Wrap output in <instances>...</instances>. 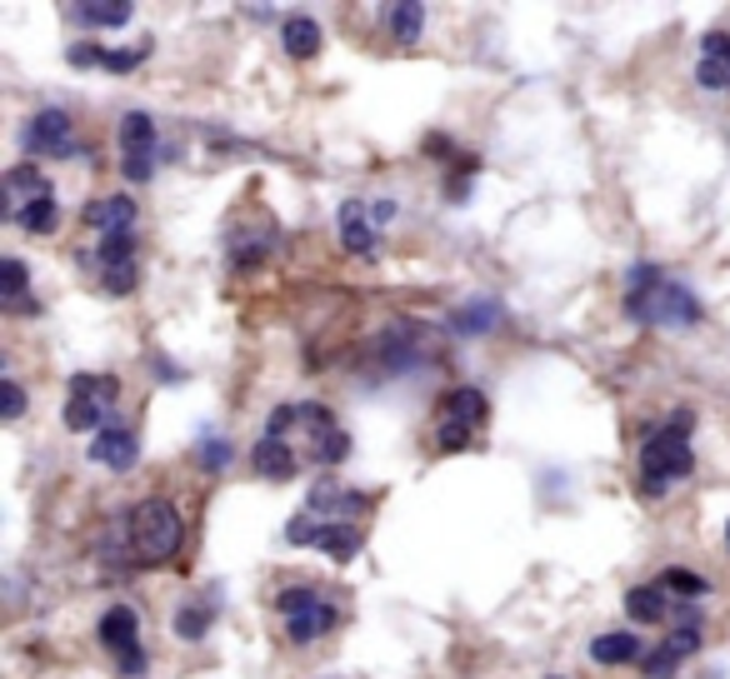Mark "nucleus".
Masks as SVG:
<instances>
[{
  "mask_svg": "<svg viewBox=\"0 0 730 679\" xmlns=\"http://www.w3.org/2000/svg\"><path fill=\"white\" fill-rule=\"evenodd\" d=\"M201 465L211 469V475H215V469H225V465H231V445L215 440V434H201Z\"/></svg>",
  "mask_w": 730,
  "mask_h": 679,
  "instance_id": "35",
  "label": "nucleus"
},
{
  "mask_svg": "<svg viewBox=\"0 0 730 679\" xmlns=\"http://www.w3.org/2000/svg\"><path fill=\"white\" fill-rule=\"evenodd\" d=\"M301 420V405H275L271 420H266V440H285V430Z\"/></svg>",
  "mask_w": 730,
  "mask_h": 679,
  "instance_id": "37",
  "label": "nucleus"
},
{
  "mask_svg": "<svg viewBox=\"0 0 730 679\" xmlns=\"http://www.w3.org/2000/svg\"><path fill=\"white\" fill-rule=\"evenodd\" d=\"M136 281H141V270H136V260H126V265H106V275H101L106 295H130V290H136Z\"/></svg>",
  "mask_w": 730,
  "mask_h": 679,
  "instance_id": "31",
  "label": "nucleus"
},
{
  "mask_svg": "<svg viewBox=\"0 0 730 679\" xmlns=\"http://www.w3.org/2000/svg\"><path fill=\"white\" fill-rule=\"evenodd\" d=\"M180 539H186V525H180L170 500H141L130 510V560L141 564V570L176 560Z\"/></svg>",
  "mask_w": 730,
  "mask_h": 679,
  "instance_id": "3",
  "label": "nucleus"
},
{
  "mask_svg": "<svg viewBox=\"0 0 730 679\" xmlns=\"http://www.w3.org/2000/svg\"><path fill=\"white\" fill-rule=\"evenodd\" d=\"M205 630H211V620H205V609L186 605V609L176 615V634H180V640H201Z\"/></svg>",
  "mask_w": 730,
  "mask_h": 679,
  "instance_id": "33",
  "label": "nucleus"
},
{
  "mask_svg": "<svg viewBox=\"0 0 730 679\" xmlns=\"http://www.w3.org/2000/svg\"><path fill=\"white\" fill-rule=\"evenodd\" d=\"M361 495L355 490H335V485H316V495H310V510L306 515H330V510H345V515H355V510H361Z\"/></svg>",
  "mask_w": 730,
  "mask_h": 679,
  "instance_id": "24",
  "label": "nucleus"
},
{
  "mask_svg": "<svg viewBox=\"0 0 730 679\" xmlns=\"http://www.w3.org/2000/svg\"><path fill=\"white\" fill-rule=\"evenodd\" d=\"M700 50H706V56H716V60H730V36H726V31H706Z\"/></svg>",
  "mask_w": 730,
  "mask_h": 679,
  "instance_id": "39",
  "label": "nucleus"
},
{
  "mask_svg": "<svg viewBox=\"0 0 730 679\" xmlns=\"http://www.w3.org/2000/svg\"><path fill=\"white\" fill-rule=\"evenodd\" d=\"M625 615H631V620H640V624L666 620V589H660V585L625 589Z\"/></svg>",
  "mask_w": 730,
  "mask_h": 679,
  "instance_id": "19",
  "label": "nucleus"
},
{
  "mask_svg": "<svg viewBox=\"0 0 730 679\" xmlns=\"http://www.w3.org/2000/svg\"><path fill=\"white\" fill-rule=\"evenodd\" d=\"M91 230H101V235H110V230H130V221H136V200L130 195H101V200H91L85 205V215H81Z\"/></svg>",
  "mask_w": 730,
  "mask_h": 679,
  "instance_id": "11",
  "label": "nucleus"
},
{
  "mask_svg": "<svg viewBox=\"0 0 730 679\" xmlns=\"http://www.w3.org/2000/svg\"><path fill=\"white\" fill-rule=\"evenodd\" d=\"M425 155H450V141L446 135H431V141H425Z\"/></svg>",
  "mask_w": 730,
  "mask_h": 679,
  "instance_id": "43",
  "label": "nucleus"
},
{
  "mask_svg": "<svg viewBox=\"0 0 730 679\" xmlns=\"http://www.w3.org/2000/svg\"><path fill=\"white\" fill-rule=\"evenodd\" d=\"M590 659H596V665H636L640 640H636V634H625V630L596 634V640H590Z\"/></svg>",
  "mask_w": 730,
  "mask_h": 679,
  "instance_id": "15",
  "label": "nucleus"
},
{
  "mask_svg": "<svg viewBox=\"0 0 730 679\" xmlns=\"http://www.w3.org/2000/svg\"><path fill=\"white\" fill-rule=\"evenodd\" d=\"M421 25H425V5H415V0L390 5V31H396L401 46H415V40H421Z\"/></svg>",
  "mask_w": 730,
  "mask_h": 679,
  "instance_id": "25",
  "label": "nucleus"
},
{
  "mask_svg": "<svg viewBox=\"0 0 730 679\" xmlns=\"http://www.w3.org/2000/svg\"><path fill=\"white\" fill-rule=\"evenodd\" d=\"M120 151H126V160H155L161 135H155V120L145 116V110H130V116L120 120Z\"/></svg>",
  "mask_w": 730,
  "mask_h": 679,
  "instance_id": "12",
  "label": "nucleus"
},
{
  "mask_svg": "<svg viewBox=\"0 0 730 679\" xmlns=\"http://www.w3.org/2000/svg\"><path fill=\"white\" fill-rule=\"evenodd\" d=\"M0 415H5V420H21L25 415V390L15 385V380H0Z\"/></svg>",
  "mask_w": 730,
  "mask_h": 679,
  "instance_id": "36",
  "label": "nucleus"
},
{
  "mask_svg": "<svg viewBox=\"0 0 730 679\" xmlns=\"http://www.w3.org/2000/svg\"><path fill=\"white\" fill-rule=\"evenodd\" d=\"M691 430H695V410H675L656 430H646V440H640V490L646 495H666L675 480H685L695 469Z\"/></svg>",
  "mask_w": 730,
  "mask_h": 679,
  "instance_id": "2",
  "label": "nucleus"
},
{
  "mask_svg": "<svg viewBox=\"0 0 730 679\" xmlns=\"http://www.w3.org/2000/svg\"><path fill=\"white\" fill-rule=\"evenodd\" d=\"M495 320H501V305H495V300H471V305H460L456 315H450V325H456L460 335H481V330H491Z\"/></svg>",
  "mask_w": 730,
  "mask_h": 679,
  "instance_id": "20",
  "label": "nucleus"
},
{
  "mask_svg": "<svg viewBox=\"0 0 730 679\" xmlns=\"http://www.w3.org/2000/svg\"><path fill=\"white\" fill-rule=\"evenodd\" d=\"M36 200H50V180L40 176L36 165H11L5 170V215H21L25 205H36Z\"/></svg>",
  "mask_w": 730,
  "mask_h": 679,
  "instance_id": "7",
  "label": "nucleus"
},
{
  "mask_svg": "<svg viewBox=\"0 0 730 679\" xmlns=\"http://www.w3.org/2000/svg\"><path fill=\"white\" fill-rule=\"evenodd\" d=\"M95 260H101V265H126V260H136V230H110V235H101Z\"/></svg>",
  "mask_w": 730,
  "mask_h": 679,
  "instance_id": "27",
  "label": "nucleus"
},
{
  "mask_svg": "<svg viewBox=\"0 0 730 679\" xmlns=\"http://www.w3.org/2000/svg\"><path fill=\"white\" fill-rule=\"evenodd\" d=\"M281 40H285V50H291L295 60L320 56V25L310 21V15H291V21L281 25Z\"/></svg>",
  "mask_w": 730,
  "mask_h": 679,
  "instance_id": "17",
  "label": "nucleus"
},
{
  "mask_svg": "<svg viewBox=\"0 0 730 679\" xmlns=\"http://www.w3.org/2000/svg\"><path fill=\"white\" fill-rule=\"evenodd\" d=\"M320 525H326V520H316V515H295L291 525H285V539H291V545H310V550H316Z\"/></svg>",
  "mask_w": 730,
  "mask_h": 679,
  "instance_id": "34",
  "label": "nucleus"
},
{
  "mask_svg": "<svg viewBox=\"0 0 730 679\" xmlns=\"http://www.w3.org/2000/svg\"><path fill=\"white\" fill-rule=\"evenodd\" d=\"M110 425V410L106 405H95V400H71V405H66V430H106Z\"/></svg>",
  "mask_w": 730,
  "mask_h": 679,
  "instance_id": "26",
  "label": "nucleus"
},
{
  "mask_svg": "<svg viewBox=\"0 0 730 679\" xmlns=\"http://www.w3.org/2000/svg\"><path fill=\"white\" fill-rule=\"evenodd\" d=\"M695 81H700V91H730V60L700 56V65H695Z\"/></svg>",
  "mask_w": 730,
  "mask_h": 679,
  "instance_id": "30",
  "label": "nucleus"
},
{
  "mask_svg": "<svg viewBox=\"0 0 730 679\" xmlns=\"http://www.w3.org/2000/svg\"><path fill=\"white\" fill-rule=\"evenodd\" d=\"M151 170H155V160H126V176L130 180H151Z\"/></svg>",
  "mask_w": 730,
  "mask_h": 679,
  "instance_id": "40",
  "label": "nucleus"
},
{
  "mask_svg": "<svg viewBox=\"0 0 730 679\" xmlns=\"http://www.w3.org/2000/svg\"><path fill=\"white\" fill-rule=\"evenodd\" d=\"M481 420H485V395L475 385H460V390H450L446 400H440V425H460V430H481Z\"/></svg>",
  "mask_w": 730,
  "mask_h": 679,
  "instance_id": "10",
  "label": "nucleus"
},
{
  "mask_svg": "<svg viewBox=\"0 0 730 679\" xmlns=\"http://www.w3.org/2000/svg\"><path fill=\"white\" fill-rule=\"evenodd\" d=\"M466 195H471V180H466V176H456V180H450V200H456V205H460V200H466Z\"/></svg>",
  "mask_w": 730,
  "mask_h": 679,
  "instance_id": "42",
  "label": "nucleus"
},
{
  "mask_svg": "<svg viewBox=\"0 0 730 679\" xmlns=\"http://www.w3.org/2000/svg\"><path fill=\"white\" fill-rule=\"evenodd\" d=\"M726 545H730V525H726Z\"/></svg>",
  "mask_w": 730,
  "mask_h": 679,
  "instance_id": "44",
  "label": "nucleus"
},
{
  "mask_svg": "<svg viewBox=\"0 0 730 679\" xmlns=\"http://www.w3.org/2000/svg\"><path fill=\"white\" fill-rule=\"evenodd\" d=\"M436 445L446 450V455H456V450L471 445V430H460V425H436Z\"/></svg>",
  "mask_w": 730,
  "mask_h": 679,
  "instance_id": "38",
  "label": "nucleus"
},
{
  "mask_svg": "<svg viewBox=\"0 0 730 679\" xmlns=\"http://www.w3.org/2000/svg\"><path fill=\"white\" fill-rule=\"evenodd\" d=\"M335 620H341V609L320 599L316 609H306V615H295V620H285V634H291V644H310V640H320V634H326Z\"/></svg>",
  "mask_w": 730,
  "mask_h": 679,
  "instance_id": "16",
  "label": "nucleus"
},
{
  "mask_svg": "<svg viewBox=\"0 0 730 679\" xmlns=\"http://www.w3.org/2000/svg\"><path fill=\"white\" fill-rule=\"evenodd\" d=\"M101 644H106L110 655H116L120 675L141 679L145 675V650H141V620H136V609L130 605H110L101 615Z\"/></svg>",
  "mask_w": 730,
  "mask_h": 679,
  "instance_id": "4",
  "label": "nucleus"
},
{
  "mask_svg": "<svg viewBox=\"0 0 730 679\" xmlns=\"http://www.w3.org/2000/svg\"><path fill=\"white\" fill-rule=\"evenodd\" d=\"M695 650H700V630H675L666 644H656L646 655V679H671L675 669H681V659H691Z\"/></svg>",
  "mask_w": 730,
  "mask_h": 679,
  "instance_id": "8",
  "label": "nucleus"
},
{
  "mask_svg": "<svg viewBox=\"0 0 730 679\" xmlns=\"http://www.w3.org/2000/svg\"><path fill=\"white\" fill-rule=\"evenodd\" d=\"M250 465H256V475L260 480H295V450L285 445V440H266V434H260L256 440V450H250Z\"/></svg>",
  "mask_w": 730,
  "mask_h": 679,
  "instance_id": "9",
  "label": "nucleus"
},
{
  "mask_svg": "<svg viewBox=\"0 0 730 679\" xmlns=\"http://www.w3.org/2000/svg\"><path fill=\"white\" fill-rule=\"evenodd\" d=\"M316 550L330 555L335 564H351L355 555H361V529H355L351 520H326L316 535Z\"/></svg>",
  "mask_w": 730,
  "mask_h": 679,
  "instance_id": "14",
  "label": "nucleus"
},
{
  "mask_svg": "<svg viewBox=\"0 0 730 679\" xmlns=\"http://www.w3.org/2000/svg\"><path fill=\"white\" fill-rule=\"evenodd\" d=\"M25 151L31 155H75V126H71V116L66 110H40L31 126H25Z\"/></svg>",
  "mask_w": 730,
  "mask_h": 679,
  "instance_id": "5",
  "label": "nucleus"
},
{
  "mask_svg": "<svg viewBox=\"0 0 730 679\" xmlns=\"http://www.w3.org/2000/svg\"><path fill=\"white\" fill-rule=\"evenodd\" d=\"M316 605H320V595H316V589H306V585L281 589V615H285V620H295V615H306V609H316Z\"/></svg>",
  "mask_w": 730,
  "mask_h": 679,
  "instance_id": "32",
  "label": "nucleus"
},
{
  "mask_svg": "<svg viewBox=\"0 0 730 679\" xmlns=\"http://www.w3.org/2000/svg\"><path fill=\"white\" fill-rule=\"evenodd\" d=\"M551 679H566V675H551Z\"/></svg>",
  "mask_w": 730,
  "mask_h": 679,
  "instance_id": "45",
  "label": "nucleus"
},
{
  "mask_svg": "<svg viewBox=\"0 0 730 679\" xmlns=\"http://www.w3.org/2000/svg\"><path fill=\"white\" fill-rule=\"evenodd\" d=\"M71 400H95V405H116L120 400V380L116 376H71Z\"/></svg>",
  "mask_w": 730,
  "mask_h": 679,
  "instance_id": "21",
  "label": "nucleus"
},
{
  "mask_svg": "<svg viewBox=\"0 0 730 679\" xmlns=\"http://www.w3.org/2000/svg\"><path fill=\"white\" fill-rule=\"evenodd\" d=\"M370 221H396V200H376V205H370Z\"/></svg>",
  "mask_w": 730,
  "mask_h": 679,
  "instance_id": "41",
  "label": "nucleus"
},
{
  "mask_svg": "<svg viewBox=\"0 0 730 679\" xmlns=\"http://www.w3.org/2000/svg\"><path fill=\"white\" fill-rule=\"evenodd\" d=\"M136 455H141V434L130 430L126 420H110L106 430L91 440V460L95 465H106V469H130Z\"/></svg>",
  "mask_w": 730,
  "mask_h": 679,
  "instance_id": "6",
  "label": "nucleus"
},
{
  "mask_svg": "<svg viewBox=\"0 0 730 679\" xmlns=\"http://www.w3.org/2000/svg\"><path fill=\"white\" fill-rule=\"evenodd\" d=\"M71 15L85 25V31H110V25L130 21V5L126 0H85V5H75Z\"/></svg>",
  "mask_w": 730,
  "mask_h": 679,
  "instance_id": "18",
  "label": "nucleus"
},
{
  "mask_svg": "<svg viewBox=\"0 0 730 679\" xmlns=\"http://www.w3.org/2000/svg\"><path fill=\"white\" fill-rule=\"evenodd\" d=\"M660 589H671V595H681V599H706L710 595V580L706 574H695V570H681V564H671V570L656 580Z\"/></svg>",
  "mask_w": 730,
  "mask_h": 679,
  "instance_id": "23",
  "label": "nucleus"
},
{
  "mask_svg": "<svg viewBox=\"0 0 730 679\" xmlns=\"http://www.w3.org/2000/svg\"><path fill=\"white\" fill-rule=\"evenodd\" d=\"M145 56H151V46H136V50H101L95 46V65H101V71H116V75L136 71Z\"/></svg>",
  "mask_w": 730,
  "mask_h": 679,
  "instance_id": "29",
  "label": "nucleus"
},
{
  "mask_svg": "<svg viewBox=\"0 0 730 679\" xmlns=\"http://www.w3.org/2000/svg\"><path fill=\"white\" fill-rule=\"evenodd\" d=\"M625 315L640 325H666V330H691L700 320V300L681 281H666V270L640 260L625 275Z\"/></svg>",
  "mask_w": 730,
  "mask_h": 679,
  "instance_id": "1",
  "label": "nucleus"
},
{
  "mask_svg": "<svg viewBox=\"0 0 730 679\" xmlns=\"http://www.w3.org/2000/svg\"><path fill=\"white\" fill-rule=\"evenodd\" d=\"M341 246L351 255H376V225H370V211L361 200H345L341 205Z\"/></svg>",
  "mask_w": 730,
  "mask_h": 679,
  "instance_id": "13",
  "label": "nucleus"
},
{
  "mask_svg": "<svg viewBox=\"0 0 730 679\" xmlns=\"http://www.w3.org/2000/svg\"><path fill=\"white\" fill-rule=\"evenodd\" d=\"M15 225H21L25 235H56V230H60V205H56V195H50V200H36V205H25V211L15 215Z\"/></svg>",
  "mask_w": 730,
  "mask_h": 679,
  "instance_id": "22",
  "label": "nucleus"
},
{
  "mask_svg": "<svg viewBox=\"0 0 730 679\" xmlns=\"http://www.w3.org/2000/svg\"><path fill=\"white\" fill-rule=\"evenodd\" d=\"M25 281H31V275H25V260H0V295H5V305H21L25 300Z\"/></svg>",
  "mask_w": 730,
  "mask_h": 679,
  "instance_id": "28",
  "label": "nucleus"
}]
</instances>
